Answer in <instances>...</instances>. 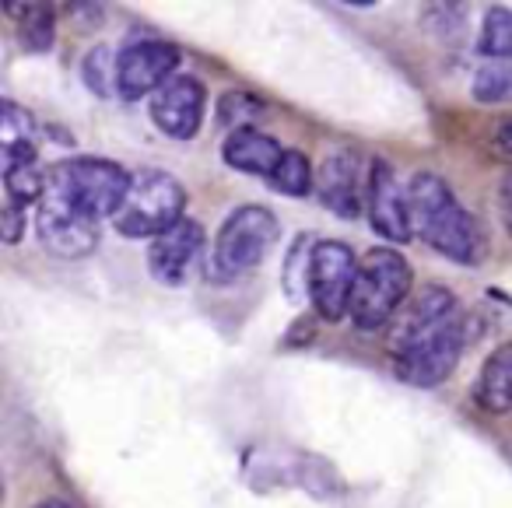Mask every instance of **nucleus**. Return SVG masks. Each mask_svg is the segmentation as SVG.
Masks as SVG:
<instances>
[{
  "mask_svg": "<svg viewBox=\"0 0 512 508\" xmlns=\"http://www.w3.org/2000/svg\"><path fill=\"white\" fill-rule=\"evenodd\" d=\"M463 344L467 333H463L460 302L442 284L421 288L411 305L393 319L390 354L397 375L411 386L432 389L446 382L449 372L460 365Z\"/></svg>",
  "mask_w": 512,
  "mask_h": 508,
  "instance_id": "obj_1",
  "label": "nucleus"
},
{
  "mask_svg": "<svg viewBox=\"0 0 512 508\" xmlns=\"http://www.w3.org/2000/svg\"><path fill=\"white\" fill-rule=\"evenodd\" d=\"M407 211H411L414 235L428 242L435 253L460 267H477L488 249L481 221L456 200L449 183L435 172H418L407 183Z\"/></svg>",
  "mask_w": 512,
  "mask_h": 508,
  "instance_id": "obj_2",
  "label": "nucleus"
},
{
  "mask_svg": "<svg viewBox=\"0 0 512 508\" xmlns=\"http://www.w3.org/2000/svg\"><path fill=\"white\" fill-rule=\"evenodd\" d=\"M130 179L134 176L109 158L74 155L50 169V190L46 193L92 221H113L130 193Z\"/></svg>",
  "mask_w": 512,
  "mask_h": 508,
  "instance_id": "obj_3",
  "label": "nucleus"
},
{
  "mask_svg": "<svg viewBox=\"0 0 512 508\" xmlns=\"http://www.w3.org/2000/svg\"><path fill=\"white\" fill-rule=\"evenodd\" d=\"M411 284L414 270L404 253H397L393 246L369 249L358 263L348 319L358 330H379L404 309V302L411 298Z\"/></svg>",
  "mask_w": 512,
  "mask_h": 508,
  "instance_id": "obj_4",
  "label": "nucleus"
},
{
  "mask_svg": "<svg viewBox=\"0 0 512 508\" xmlns=\"http://www.w3.org/2000/svg\"><path fill=\"white\" fill-rule=\"evenodd\" d=\"M281 235V225L274 218L271 207L264 204H242L221 221L218 235H214L211 260H207V274L214 281H235V277L249 274L267 260Z\"/></svg>",
  "mask_w": 512,
  "mask_h": 508,
  "instance_id": "obj_5",
  "label": "nucleus"
},
{
  "mask_svg": "<svg viewBox=\"0 0 512 508\" xmlns=\"http://www.w3.org/2000/svg\"><path fill=\"white\" fill-rule=\"evenodd\" d=\"M186 190L165 169H141L130 179V193L116 211L113 228L123 239H151L165 235L186 218Z\"/></svg>",
  "mask_w": 512,
  "mask_h": 508,
  "instance_id": "obj_6",
  "label": "nucleus"
},
{
  "mask_svg": "<svg viewBox=\"0 0 512 508\" xmlns=\"http://www.w3.org/2000/svg\"><path fill=\"white\" fill-rule=\"evenodd\" d=\"M358 256L348 242L320 239L309 249L306 263V288L313 298V309L323 323H341L348 319L351 309V291H355L358 277Z\"/></svg>",
  "mask_w": 512,
  "mask_h": 508,
  "instance_id": "obj_7",
  "label": "nucleus"
},
{
  "mask_svg": "<svg viewBox=\"0 0 512 508\" xmlns=\"http://www.w3.org/2000/svg\"><path fill=\"white\" fill-rule=\"evenodd\" d=\"M179 67V50L162 39H141L116 53V95L127 102L155 99Z\"/></svg>",
  "mask_w": 512,
  "mask_h": 508,
  "instance_id": "obj_8",
  "label": "nucleus"
},
{
  "mask_svg": "<svg viewBox=\"0 0 512 508\" xmlns=\"http://www.w3.org/2000/svg\"><path fill=\"white\" fill-rule=\"evenodd\" d=\"M365 193H369V172L358 151L341 148L330 151L323 158L320 172H316V197L327 211L337 218H358L365 207Z\"/></svg>",
  "mask_w": 512,
  "mask_h": 508,
  "instance_id": "obj_9",
  "label": "nucleus"
},
{
  "mask_svg": "<svg viewBox=\"0 0 512 508\" xmlns=\"http://www.w3.org/2000/svg\"><path fill=\"white\" fill-rule=\"evenodd\" d=\"M36 232L46 253L60 256V260H85L99 246V221L85 218L74 207L60 204L57 197L46 193L36 214Z\"/></svg>",
  "mask_w": 512,
  "mask_h": 508,
  "instance_id": "obj_10",
  "label": "nucleus"
},
{
  "mask_svg": "<svg viewBox=\"0 0 512 508\" xmlns=\"http://www.w3.org/2000/svg\"><path fill=\"white\" fill-rule=\"evenodd\" d=\"M365 214L376 235H383L386 242H411V211H407V186L397 183V172L376 158L369 165V193H365Z\"/></svg>",
  "mask_w": 512,
  "mask_h": 508,
  "instance_id": "obj_11",
  "label": "nucleus"
},
{
  "mask_svg": "<svg viewBox=\"0 0 512 508\" xmlns=\"http://www.w3.org/2000/svg\"><path fill=\"white\" fill-rule=\"evenodd\" d=\"M207 113V88L193 74H176L162 92L151 99V120L172 141H190L197 137Z\"/></svg>",
  "mask_w": 512,
  "mask_h": 508,
  "instance_id": "obj_12",
  "label": "nucleus"
},
{
  "mask_svg": "<svg viewBox=\"0 0 512 508\" xmlns=\"http://www.w3.org/2000/svg\"><path fill=\"white\" fill-rule=\"evenodd\" d=\"M200 253H204V228H200V221L183 218L176 228H169L151 242L148 270L162 284H183L197 270Z\"/></svg>",
  "mask_w": 512,
  "mask_h": 508,
  "instance_id": "obj_13",
  "label": "nucleus"
},
{
  "mask_svg": "<svg viewBox=\"0 0 512 508\" xmlns=\"http://www.w3.org/2000/svg\"><path fill=\"white\" fill-rule=\"evenodd\" d=\"M221 158H225V165L235 172L271 179L274 169H278V162L285 158V148L256 127L253 130H232V134L225 137V144H221Z\"/></svg>",
  "mask_w": 512,
  "mask_h": 508,
  "instance_id": "obj_14",
  "label": "nucleus"
},
{
  "mask_svg": "<svg viewBox=\"0 0 512 508\" xmlns=\"http://www.w3.org/2000/svg\"><path fill=\"white\" fill-rule=\"evenodd\" d=\"M474 400L488 414H509L512 410V340L498 344L484 358L474 382Z\"/></svg>",
  "mask_w": 512,
  "mask_h": 508,
  "instance_id": "obj_15",
  "label": "nucleus"
},
{
  "mask_svg": "<svg viewBox=\"0 0 512 508\" xmlns=\"http://www.w3.org/2000/svg\"><path fill=\"white\" fill-rule=\"evenodd\" d=\"M0 148H4V165L36 162V120L29 109L11 99L0 106Z\"/></svg>",
  "mask_w": 512,
  "mask_h": 508,
  "instance_id": "obj_16",
  "label": "nucleus"
},
{
  "mask_svg": "<svg viewBox=\"0 0 512 508\" xmlns=\"http://www.w3.org/2000/svg\"><path fill=\"white\" fill-rule=\"evenodd\" d=\"M4 190H8V204L15 207L43 204L46 190H50V172L39 169V162L4 165Z\"/></svg>",
  "mask_w": 512,
  "mask_h": 508,
  "instance_id": "obj_17",
  "label": "nucleus"
},
{
  "mask_svg": "<svg viewBox=\"0 0 512 508\" xmlns=\"http://www.w3.org/2000/svg\"><path fill=\"white\" fill-rule=\"evenodd\" d=\"M267 183H271V190L285 193V197H306L309 190H316V169L299 148H285V158L278 162V169H274V176Z\"/></svg>",
  "mask_w": 512,
  "mask_h": 508,
  "instance_id": "obj_18",
  "label": "nucleus"
},
{
  "mask_svg": "<svg viewBox=\"0 0 512 508\" xmlns=\"http://www.w3.org/2000/svg\"><path fill=\"white\" fill-rule=\"evenodd\" d=\"M477 53L488 60H512V8H488L477 32Z\"/></svg>",
  "mask_w": 512,
  "mask_h": 508,
  "instance_id": "obj_19",
  "label": "nucleus"
},
{
  "mask_svg": "<svg viewBox=\"0 0 512 508\" xmlns=\"http://www.w3.org/2000/svg\"><path fill=\"white\" fill-rule=\"evenodd\" d=\"M470 92L484 106H505V102H512V60H488L474 74Z\"/></svg>",
  "mask_w": 512,
  "mask_h": 508,
  "instance_id": "obj_20",
  "label": "nucleus"
},
{
  "mask_svg": "<svg viewBox=\"0 0 512 508\" xmlns=\"http://www.w3.org/2000/svg\"><path fill=\"white\" fill-rule=\"evenodd\" d=\"M81 81H85L99 99H106L116 88V60L106 46H95V50L81 60Z\"/></svg>",
  "mask_w": 512,
  "mask_h": 508,
  "instance_id": "obj_21",
  "label": "nucleus"
},
{
  "mask_svg": "<svg viewBox=\"0 0 512 508\" xmlns=\"http://www.w3.org/2000/svg\"><path fill=\"white\" fill-rule=\"evenodd\" d=\"M260 113H264V102L256 99V95H249V92H228V95H221V106H218L221 127L253 130L249 123H253Z\"/></svg>",
  "mask_w": 512,
  "mask_h": 508,
  "instance_id": "obj_22",
  "label": "nucleus"
},
{
  "mask_svg": "<svg viewBox=\"0 0 512 508\" xmlns=\"http://www.w3.org/2000/svg\"><path fill=\"white\" fill-rule=\"evenodd\" d=\"M22 46L29 53H46L53 46V15L46 8H32L22 22Z\"/></svg>",
  "mask_w": 512,
  "mask_h": 508,
  "instance_id": "obj_23",
  "label": "nucleus"
},
{
  "mask_svg": "<svg viewBox=\"0 0 512 508\" xmlns=\"http://www.w3.org/2000/svg\"><path fill=\"white\" fill-rule=\"evenodd\" d=\"M0 235H4L8 246H15V242L22 239L25 235V207H15V204L4 207V214H0Z\"/></svg>",
  "mask_w": 512,
  "mask_h": 508,
  "instance_id": "obj_24",
  "label": "nucleus"
},
{
  "mask_svg": "<svg viewBox=\"0 0 512 508\" xmlns=\"http://www.w3.org/2000/svg\"><path fill=\"white\" fill-rule=\"evenodd\" d=\"M498 207H502V221L509 225L512 232V176L502 183V190H498Z\"/></svg>",
  "mask_w": 512,
  "mask_h": 508,
  "instance_id": "obj_25",
  "label": "nucleus"
},
{
  "mask_svg": "<svg viewBox=\"0 0 512 508\" xmlns=\"http://www.w3.org/2000/svg\"><path fill=\"white\" fill-rule=\"evenodd\" d=\"M498 148L505 151V155H512V116H505L502 123H498Z\"/></svg>",
  "mask_w": 512,
  "mask_h": 508,
  "instance_id": "obj_26",
  "label": "nucleus"
},
{
  "mask_svg": "<svg viewBox=\"0 0 512 508\" xmlns=\"http://www.w3.org/2000/svg\"><path fill=\"white\" fill-rule=\"evenodd\" d=\"M36 508H74L71 501H64V498H46V501H39Z\"/></svg>",
  "mask_w": 512,
  "mask_h": 508,
  "instance_id": "obj_27",
  "label": "nucleus"
}]
</instances>
